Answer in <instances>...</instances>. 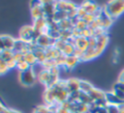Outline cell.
Here are the masks:
<instances>
[{
    "mask_svg": "<svg viewBox=\"0 0 124 113\" xmlns=\"http://www.w3.org/2000/svg\"><path fill=\"white\" fill-rule=\"evenodd\" d=\"M58 25H59L60 30H72L74 28V25L69 18H66V19L58 22Z\"/></svg>",
    "mask_w": 124,
    "mask_h": 113,
    "instance_id": "d4e9b609",
    "label": "cell"
},
{
    "mask_svg": "<svg viewBox=\"0 0 124 113\" xmlns=\"http://www.w3.org/2000/svg\"><path fill=\"white\" fill-rule=\"evenodd\" d=\"M93 88L94 87L90 82H88L86 80H80V82H79V91L80 92L88 94Z\"/></svg>",
    "mask_w": 124,
    "mask_h": 113,
    "instance_id": "603a6c76",
    "label": "cell"
},
{
    "mask_svg": "<svg viewBox=\"0 0 124 113\" xmlns=\"http://www.w3.org/2000/svg\"><path fill=\"white\" fill-rule=\"evenodd\" d=\"M118 80L124 82V70H122V71L120 72V74H119V79H118Z\"/></svg>",
    "mask_w": 124,
    "mask_h": 113,
    "instance_id": "b9f144b4",
    "label": "cell"
},
{
    "mask_svg": "<svg viewBox=\"0 0 124 113\" xmlns=\"http://www.w3.org/2000/svg\"><path fill=\"white\" fill-rule=\"evenodd\" d=\"M103 11L114 20L124 13V0H109L103 7Z\"/></svg>",
    "mask_w": 124,
    "mask_h": 113,
    "instance_id": "6da1fadb",
    "label": "cell"
},
{
    "mask_svg": "<svg viewBox=\"0 0 124 113\" xmlns=\"http://www.w3.org/2000/svg\"><path fill=\"white\" fill-rule=\"evenodd\" d=\"M113 88L119 89V90H121L122 92H124V82H122V81H119V80H118V81L114 84Z\"/></svg>",
    "mask_w": 124,
    "mask_h": 113,
    "instance_id": "8d00e7d4",
    "label": "cell"
},
{
    "mask_svg": "<svg viewBox=\"0 0 124 113\" xmlns=\"http://www.w3.org/2000/svg\"><path fill=\"white\" fill-rule=\"evenodd\" d=\"M33 113H52L46 104H41L35 107Z\"/></svg>",
    "mask_w": 124,
    "mask_h": 113,
    "instance_id": "83f0119b",
    "label": "cell"
},
{
    "mask_svg": "<svg viewBox=\"0 0 124 113\" xmlns=\"http://www.w3.org/2000/svg\"><path fill=\"white\" fill-rule=\"evenodd\" d=\"M1 38H2V41H3L4 46H5V49L13 50L16 39H14L13 37H11L9 35H1Z\"/></svg>",
    "mask_w": 124,
    "mask_h": 113,
    "instance_id": "d6986e66",
    "label": "cell"
},
{
    "mask_svg": "<svg viewBox=\"0 0 124 113\" xmlns=\"http://www.w3.org/2000/svg\"><path fill=\"white\" fill-rule=\"evenodd\" d=\"M0 58L7 63L14 59V51L9 50V49H4V50L0 51Z\"/></svg>",
    "mask_w": 124,
    "mask_h": 113,
    "instance_id": "cb8c5ba5",
    "label": "cell"
},
{
    "mask_svg": "<svg viewBox=\"0 0 124 113\" xmlns=\"http://www.w3.org/2000/svg\"><path fill=\"white\" fill-rule=\"evenodd\" d=\"M3 113H21V112H19V111H17V110H15V109H12V108H6V110L3 112Z\"/></svg>",
    "mask_w": 124,
    "mask_h": 113,
    "instance_id": "ab89813d",
    "label": "cell"
},
{
    "mask_svg": "<svg viewBox=\"0 0 124 113\" xmlns=\"http://www.w3.org/2000/svg\"><path fill=\"white\" fill-rule=\"evenodd\" d=\"M37 79L43 84L45 85L46 87L47 86L49 80H50V72L48 70H46V69H43L38 74H37Z\"/></svg>",
    "mask_w": 124,
    "mask_h": 113,
    "instance_id": "2e32d148",
    "label": "cell"
},
{
    "mask_svg": "<svg viewBox=\"0 0 124 113\" xmlns=\"http://www.w3.org/2000/svg\"><path fill=\"white\" fill-rule=\"evenodd\" d=\"M75 49H76V47H75V45H74V44H72V43H69V42H67V43L65 44V46L63 47V49L61 50V53H62V54H64L65 56H70V55H74Z\"/></svg>",
    "mask_w": 124,
    "mask_h": 113,
    "instance_id": "484cf974",
    "label": "cell"
},
{
    "mask_svg": "<svg viewBox=\"0 0 124 113\" xmlns=\"http://www.w3.org/2000/svg\"><path fill=\"white\" fill-rule=\"evenodd\" d=\"M66 18H68V13H66L64 11H60V10H57L53 15V19L56 22H60Z\"/></svg>",
    "mask_w": 124,
    "mask_h": 113,
    "instance_id": "4316f807",
    "label": "cell"
},
{
    "mask_svg": "<svg viewBox=\"0 0 124 113\" xmlns=\"http://www.w3.org/2000/svg\"><path fill=\"white\" fill-rule=\"evenodd\" d=\"M42 8H43L44 14H45L46 18H53V15H54L55 12L57 11L56 6H55V2L46 4V5H42Z\"/></svg>",
    "mask_w": 124,
    "mask_h": 113,
    "instance_id": "7c38bea8",
    "label": "cell"
},
{
    "mask_svg": "<svg viewBox=\"0 0 124 113\" xmlns=\"http://www.w3.org/2000/svg\"><path fill=\"white\" fill-rule=\"evenodd\" d=\"M6 108H7V107H6V106H5V105L0 101V113H3V112L6 110Z\"/></svg>",
    "mask_w": 124,
    "mask_h": 113,
    "instance_id": "7bdbcfd3",
    "label": "cell"
},
{
    "mask_svg": "<svg viewBox=\"0 0 124 113\" xmlns=\"http://www.w3.org/2000/svg\"><path fill=\"white\" fill-rule=\"evenodd\" d=\"M27 43L28 42H25L24 41H22L21 39H16V42H15V45H14V48H13V51L14 52H22V53H25L28 51V47H27Z\"/></svg>",
    "mask_w": 124,
    "mask_h": 113,
    "instance_id": "e0dca14e",
    "label": "cell"
},
{
    "mask_svg": "<svg viewBox=\"0 0 124 113\" xmlns=\"http://www.w3.org/2000/svg\"><path fill=\"white\" fill-rule=\"evenodd\" d=\"M88 95H89V97L91 98V99H92L93 102L106 99V93L103 92V91L100 90V89L95 88V87L88 93Z\"/></svg>",
    "mask_w": 124,
    "mask_h": 113,
    "instance_id": "4fadbf2b",
    "label": "cell"
},
{
    "mask_svg": "<svg viewBox=\"0 0 124 113\" xmlns=\"http://www.w3.org/2000/svg\"><path fill=\"white\" fill-rule=\"evenodd\" d=\"M86 14H87V13H86V12H85V11H84L80 6H78V9H77V15H78V18H80V19H81V18H82Z\"/></svg>",
    "mask_w": 124,
    "mask_h": 113,
    "instance_id": "d590c367",
    "label": "cell"
},
{
    "mask_svg": "<svg viewBox=\"0 0 124 113\" xmlns=\"http://www.w3.org/2000/svg\"><path fill=\"white\" fill-rule=\"evenodd\" d=\"M79 82H80V79L74 78V77L66 80V89L69 92V94L79 91Z\"/></svg>",
    "mask_w": 124,
    "mask_h": 113,
    "instance_id": "8fae6325",
    "label": "cell"
},
{
    "mask_svg": "<svg viewBox=\"0 0 124 113\" xmlns=\"http://www.w3.org/2000/svg\"><path fill=\"white\" fill-rule=\"evenodd\" d=\"M16 68L18 70V71H26V70L30 69L31 67L24 60H22V61H19V62L16 63Z\"/></svg>",
    "mask_w": 124,
    "mask_h": 113,
    "instance_id": "f546056e",
    "label": "cell"
},
{
    "mask_svg": "<svg viewBox=\"0 0 124 113\" xmlns=\"http://www.w3.org/2000/svg\"><path fill=\"white\" fill-rule=\"evenodd\" d=\"M8 71H10V70L7 66V63L0 58V75H3L5 73H7Z\"/></svg>",
    "mask_w": 124,
    "mask_h": 113,
    "instance_id": "d6a6232c",
    "label": "cell"
},
{
    "mask_svg": "<svg viewBox=\"0 0 124 113\" xmlns=\"http://www.w3.org/2000/svg\"><path fill=\"white\" fill-rule=\"evenodd\" d=\"M35 42H36V44H37L39 47L46 49V48H47V47H49V46H53L55 41L52 40V39H50L46 34H41V35L38 37V39L36 40Z\"/></svg>",
    "mask_w": 124,
    "mask_h": 113,
    "instance_id": "ba28073f",
    "label": "cell"
},
{
    "mask_svg": "<svg viewBox=\"0 0 124 113\" xmlns=\"http://www.w3.org/2000/svg\"><path fill=\"white\" fill-rule=\"evenodd\" d=\"M39 6H42V3L40 0H31L30 1V9L35 8V7H39Z\"/></svg>",
    "mask_w": 124,
    "mask_h": 113,
    "instance_id": "74e56055",
    "label": "cell"
},
{
    "mask_svg": "<svg viewBox=\"0 0 124 113\" xmlns=\"http://www.w3.org/2000/svg\"><path fill=\"white\" fill-rule=\"evenodd\" d=\"M108 43V33H106V34H104V35H102V36L97 38V43H96V46H95V51H96L97 56H100L104 52V50L107 47Z\"/></svg>",
    "mask_w": 124,
    "mask_h": 113,
    "instance_id": "8992f818",
    "label": "cell"
},
{
    "mask_svg": "<svg viewBox=\"0 0 124 113\" xmlns=\"http://www.w3.org/2000/svg\"><path fill=\"white\" fill-rule=\"evenodd\" d=\"M53 113H57V112H53Z\"/></svg>",
    "mask_w": 124,
    "mask_h": 113,
    "instance_id": "7dc6e473",
    "label": "cell"
},
{
    "mask_svg": "<svg viewBox=\"0 0 124 113\" xmlns=\"http://www.w3.org/2000/svg\"><path fill=\"white\" fill-rule=\"evenodd\" d=\"M23 56H24V61L31 67H35L36 65H38V62H37V59L34 55V53L32 51H27L25 53H23Z\"/></svg>",
    "mask_w": 124,
    "mask_h": 113,
    "instance_id": "ffe728a7",
    "label": "cell"
},
{
    "mask_svg": "<svg viewBox=\"0 0 124 113\" xmlns=\"http://www.w3.org/2000/svg\"><path fill=\"white\" fill-rule=\"evenodd\" d=\"M84 22H86L88 25L90 24V23H92L95 19H96V16L94 15V14H86L82 18H81Z\"/></svg>",
    "mask_w": 124,
    "mask_h": 113,
    "instance_id": "e575fe53",
    "label": "cell"
},
{
    "mask_svg": "<svg viewBox=\"0 0 124 113\" xmlns=\"http://www.w3.org/2000/svg\"><path fill=\"white\" fill-rule=\"evenodd\" d=\"M119 113H124V104L119 106Z\"/></svg>",
    "mask_w": 124,
    "mask_h": 113,
    "instance_id": "f6af8a7d",
    "label": "cell"
},
{
    "mask_svg": "<svg viewBox=\"0 0 124 113\" xmlns=\"http://www.w3.org/2000/svg\"><path fill=\"white\" fill-rule=\"evenodd\" d=\"M108 113H119V106L114 104H107L106 106Z\"/></svg>",
    "mask_w": 124,
    "mask_h": 113,
    "instance_id": "836d02e7",
    "label": "cell"
},
{
    "mask_svg": "<svg viewBox=\"0 0 124 113\" xmlns=\"http://www.w3.org/2000/svg\"><path fill=\"white\" fill-rule=\"evenodd\" d=\"M41 34V32L34 29L33 25H25L19 31V39L25 42H35Z\"/></svg>",
    "mask_w": 124,
    "mask_h": 113,
    "instance_id": "3957f363",
    "label": "cell"
},
{
    "mask_svg": "<svg viewBox=\"0 0 124 113\" xmlns=\"http://www.w3.org/2000/svg\"><path fill=\"white\" fill-rule=\"evenodd\" d=\"M55 6H56L57 10L64 11L66 13H69L73 10L78 9V6L74 2H71V1H68V0H56L55 1Z\"/></svg>",
    "mask_w": 124,
    "mask_h": 113,
    "instance_id": "52a82bcc",
    "label": "cell"
},
{
    "mask_svg": "<svg viewBox=\"0 0 124 113\" xmlns=\"http://www.w3.org/2000/svg\"><path fill=\"white\" fill-rule=\"evenodd\" d=\"M42 5H46V4H49V3H53L55 2V0H40Z\"/></svg>",
    "mask_w": 124,
    "mask_h": 113,
    "instance_id": "60d3db41",
    "label": "cell"
},
{
    "mask_svg": "<svg viewBox=\"0 0 124 113\" xmlns=\"http://www.w3.org/2000/svg\"><path fill=\"white\" fill-rule=\"evenodd\" d=\"M79 62H80V60H79L77 56H75V55L66 56V61H65L64 69L67 70V71H71V70H73Z\"/></svg>",
    "mask_w": 124,
    "mask_h": 113,
    "instance_id": "9a60e30c",
    "label": "cell"
},
{
    "mask_svg": "<svg viewBox=\"0 0 124 113\" xmlns=\"http://www.w3.org/2000/svg\"><path fill=\"white\" fill-rule=\"evenodd\" d=\"M97 19L100 23L101 28H104L105 30H108L113 23V19L103 11V8H102V12H101L100 15L97 17Z\"/></svg>",
    "mask_w": 124,
    "mask_h": 113,
    "instance_id": "9c48e42d",
    "label": "cell"
},
{
    "mask_svg": "<svg viewBox=\"0 0 124 113\" xmlns=\"http://www.w3.org/2000/svg\"><path fill=\"white\" fill-rule=\"evenodd\" d=\"M80 7H81L87 14H94V15L96 16V18L100 15V14H101V12H102V8H100V7L98 6V4L95 3V2L92 1V0H84V1L81 3Z\"/></svg>",
    "mask_w": 124,
    "mask_h": 113,
    "instance_id": "5b68a950",
    "label": "cell"
},
{
    "mask_svg": "<svg viewBox=\"0 0 124 113\" xmlns=\"http://www.w3.org/2000/svg\"><path fill=\"white\" fill-rule=\"evenodd\" d=\"M33 27H34L35 30L41 32L42 34H46V32H47V21L45 17L34 19Z\"/></svg>",
    "mask_w": 124,
    "mask_h": 113,
    "instance_id": "30bf717a",
    "label": "cell"
},
{
    "mask_svg": "<svg viewBox=\"0 0 124 113\" xmlns=\"http://www.w3.org/2000/svg\"><path fill=\"white\" fill-rule=\"evenodd\" d=\"M4 49H5V46H4V43H3V41H2V38L0 35V51H2Z\"/></svg>",
    "mask_w": 124,
    "mask_h": 113,
    "instance_id": "ee69618b",
    "label": "cell"
},
{
    "mask_svg": "<svg viewBox=\"0 0 124 113\" xmlns=\"http://www.w3.org/2000/svg\"><path fill=\"white\" fill-rule=\"evenodd\" d=\"M52 89L54 97H55V101L58 104H61L65 101L68 100L69 98V92L66 89V80H59L54 86L49 87Z\"/></svg>",
    "mask_w": 124,
    "mask_h": 113,
    "instance_id": "7a4b0ae2",
    "label": "cell"
},
{
    "mask_svg": "<svg viewBox=\"0 0 124 113\" xmlns=\"http://www.w3.org/2000/svg\"><path fill=\"white\" fill-rule=\"evenodd\" d=\"M55 63H56V66L59 67V68H64V65H65V61H66V56L62 53H60L55 59H54Z\"/></svg>",
    "mask_w": 124,
    "mask_h": 113,
    "instance_id": "f1b7e54d",
    "label": "cell"
},
{
    "mask_svg": "<svg viewBox=\"0 0 124 113\" xmlns=\"http://www.w3.org/2000/svg\"><path fill=\"white\" fill-rule=\"evenodd\" d=\"M46 51V59H55L61 52L56 49L54 46H49L47 48L45 49Z\"/></svg>",
    "mask_w": 124,
    "mask_h": 113,
    "instance_id": "44dd1931",
    "label": "cell"
},
{
    "mask_svg": "<svg viewBox=\"0 0 124 113\" xmlns=\"http://www.w3.org/2000/svg\"><path fill=\"white\" fill-rule=\"evenodd\" d=\"M18 80L19 82L25 86V87H30L32 86L36 80H37V73L35 72L33 68H30L26 71H19L18 73Z\"/></svg>",
    "mask_w": 124,
    "mask_h": 113,
    "instance_id": "277c9868",
    "label": "cell"
},
{
    "mask_svg": "<svg viewBox=\"0 0 124 113\" xmlns=\"http://www.w3.org/2000/svg\"><path fill=\"white\" fill-rule=\"evenodd\" d=\"M75 47L82 52H84L88 48V39L85 37H78L75 38Z\"/></svg>",
    "mask_w": 124,
    "mask_h": 113,
    "instance_id": "5bb4252c",
    "label": "cell"
},
{
    "mask_svg": "<svg viewBox=\"0 0 124 113\" xmlns=\"http://www.w3.org/2000/svg\"><path fill=\"white\" fill-rule=\"evenodd\" d=\"M74 113H78V112H74Z\"/></svg>",
    "mask_w": 124,
    "mask_h": 113,
    "instance_id": "bcb514c9",
    "label": "cell"
},
{
    "mask_svg": "<svg viewBox=\"0 0 124 113\" xmlns=\"http://www.w3.org/2000/svg\"><path fill=\"white\" fill-rule=\"evenodd\" d=\"M57 113H71V112H70L69 109L65 108L64 106H62V105L60 104V106H59L58 109H57Z\"/></svg>",
    "mask_w": 124,
    "mask_h": 113,
    "instance_id": "f35d334b",
    "label": "cell"
},
{
    "mask_svg": "<svg viewBox=\"0 0 124 113\" xmlns=\"http://www.w3.org/2000/svg\"><path fill=\"white\" fill-rule=\"evenodd\" d=\"M76 29H78V31H83L84 29H86L87 27H88V24L86 23V22H84L82 19H79L76 24H75V26H74Z\"/></svg>",
    "mask_w": 124,
    "mask_h": 113,
    "instance_id": "4dcf8cb0",
    "label": "cell"
},
{
    "mask_svg": "<svg viewBox=\"0 0 124 113\" xmlns=\"http://www.w3.org/2000/svg\"><path fill=\"white\" fill-rule=\"evenodd\" d=\"M55 1H56V0H55Z\"/></svg>",
    "mask_w": 124,
    "mask_h": 113,
    "instance_id": "c3c4849f",
    "label": "cell"
},
{
    "mask_svg": "<svg viewBox=\"0 0 124 113\" xmlns=\"http://www.w3.org/2000/svg\"><path fill=\"white\" fill-rule=\"evenodd\" d=\"M66 43H67V42H66V41H64V40H62V39H58V40H56V41H55V42H54V45H53V46L61 52V50L63 49V47L65 46V44H66Z\"/></svg>",
    "mask_w": 124,
    "mask_h": 113,
    "instance_id": "1f68e13d",
    "label": "cell"
},
{
    "mask_svg": "<svg viewBox=\"0 0 124 113\" xmlns=\"http://www.w3.org/2000/svg\"><path fill=\"white\" fill-rule=\"evenodd\" d=\"M30 10H31V16L33 17V19H38V18H41V17H45L42 6L31 8Z\"/></svg>",
    "mask_w": 124,
    "mask_h": 113,
    "instance_id": "7402d4cb",
    "label": "cell"
},
{
    "mask_svg": "<svg viewBox=\"0 0 124 113\" xmlns=\"http://www.w3.org/2000/svg\"><path fill=\"white\" fill-rule=\"evenodd\" d=\"M33 53H34V55H35V57H36V59H37L38 64L43 65V64L46 62V51H45L44 48H41V47H39V46L37 45V47L35 48V50L33 51Z\"/></svg>",
    "mask_w": 124,
    "mask_h": 113,
    "instance_id": "ac0fdd59",
    "label": "cell"
}]
</instances>
